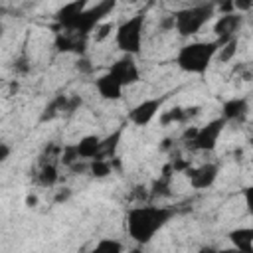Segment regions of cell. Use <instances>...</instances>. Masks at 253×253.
I'll return each instance as SVG.
<instances>
[{
	"instance_id": "obj_26",
	"label": "cell",
	"mask_w": 253,
	"mask_h": 253,
	"mask_svg": "<svg viewBox=\"0 0 253 253\" xmlns=\"http://www.w3.org/2000/svg\"><path fill=\"white\" fill-rule=\"evenodd\" d=\"M30 59L26 57V55H20V57H16L14 59V71L16 73H20V75H24V73H28L30 71Z\"/></svg>"
},
{
	"instance_id": "obj_21",
	"label": "cell",
	"mask_w": 253,
	"mask_h": 253,
	"mask_svg": "<svg viewBox=\"0 0 253 253\" xmlns=\"http://www.w3.org/2000/svg\"><path fill=\"white\" fill-rule=\"evenodd\" d=\"M123 132H125V125H121L119 128H115L111 134L103 136V144H101V158H115V156H117V150H119V144H121Z\"/></svg>"
},
{
	"instance_id": "obj_27",
	"label": "cell",
	"mask_w": 253,
	"mask_h": 253,
	"mask_svg": "<svg viewBox=\"0 0 253 253\" xmlns=\"http://www.w3.org/2000/svg\"><path fill=\"white\" fill-rule=\"evenodd\" d=\"M213 6H215V12L217 14H229V12H235L233 8V0H211Z\"/></svg>"
},
{
	"instance_id": "obj_33",
	"label": "cell",
	"mask_w": 253,
	"mask_h": 253,
	"mask_svg": "<svg viewBox=\"0 0 253 253\" xmlns=\"http://www.w3.org/2000/svg\"><path fill=\"white\" fill-rule=\"evenodd\" d=\"M36 204H38V198H36V196H28V198H26V206H30V208H34Z\"/></svg>"
},
{
	"instance_id": "obj_3",
	"label": "cell",
	"mask_w": 253,
	"mask_h": 253,
	"mask_svg": "<svg viewBox=\"0 0 253 253\" xmlns=\"http://www.w3.org/2000/svg\"><path fill=\"white\" fill-rule=\"evenodd\" d=\"M172 14H174V32L180 38H192V36H198L215 18L217 12L211 0H204V2L184 6Z\"/></svg>"
},
{
	"instance_id": "obj_30",
	"label": "cell",
	"mask_w": 253,
	"mask_h": 253,
	"mask_svg": "<svg viewBox=\"0 0 253 253\" xmlns=\"http://www.w3.org/2000/svg\"><path fill=\"white\" fill-rule=\"evenodd\" d=\"M233 8L235 12L247 14L249 10H253V0H233Z\"/></svg>"
},
{
	"instance_id": "obj_16",
	"label": "cell",
	"mask_w": 253,
	"mask_h": 253,
	"mask_svg": "<svg viewBox=\"0 0 253 253\" xmlns=\"http://www.w3.org/2000/svg\"><path fill=\"white\" fill-rule=\"evenodd\" d=\"M174 174L176 170L172 168V164L168 162L162 172L158 174V178L152 180V184L148 186V192H150V198H168L172 194V180H174Z\"/></svg>"
},
{
	"instance_id": "obj_23",
	"label": "cell",
	"mask_w": 253,
	"mask_h": 253,
	"mask_svg": "<svg viewBox=\"0 0 253 253\" xmlns=\"http://www.w3.org/2000/svg\"><path fill=\"white\" fill-rule=\"evenodd\" d=\"M237 47H239V38H231V40L219 43V49H217L215 59L219 63H229L237 55Z\"/></svg>"
},
{
	"instance_id": "obj_24",
	"label": "cell",
	"mask_w": 253,
	"mask_h": 253,
	"mask_svg": "<svg viewBox=\"0 0 253 253\" xmlns=\"http://www.w3.org/2000/svg\"><path fill=\"white\" fill-rule=\"evenodd\" d=\"M123 249H125V245L113 237H103L93 247V251H99V253H121Z\"/></svg>"
},
{
	"instance_id": "obj_29",
	"label": "cell",
	"mask_w": 253,
	"mask_h": 253,
	"mask_svg": "<svg viewBox=\"0 0 253 253\" xmlns=\"http://www.w3.org/2000/svg\"><path fill=\"white\" fill-rule=\"evenodd\" d=\"M75 69L81 71V73H91V71H93V63H91L85 55H79V57H77V63H75Z\"/></svg>"
},
{
	"instance_id": "obj_1",
	"label": "cell",
	"mask_w": 253,
	"mask_h": 253,
	"mask_svg": "<svg viewBox=\"0 0 253 253\" xmlns=\"http://www.w3.org/2000/svg\"><path fill=\"white\" fill-rule=\"evenodd\" d=\"M176 215L170 206H158L150 202H138L125 213V229L136 245H148L156 233H160Z\"/></svg>"
},
{
	"instance_id": "obj_15",
	"label": "cell",
	"mask_w": 253,
	"mask_h": 253,
	"mask_svg": "<svg viewBox=\"0 0 253 253\" xmlns=\"http://www.w3.org/2000/svg\"><path fill=\"white\" fill-rule=\"evenodd\" d=\"M221 117L233 125H243L249 117V101L247 97H231L221 103Z\"/></svg>"
},
{
	"instance_id": "obj_2",
	"label": "cell",
	"mask_w": 253,
	"mask_h": 253,
	"mask_svg": "<svg viewBox=\"0 0 253 253\" xmlns=\"http://www.w3.org/2000/svg\"><path fill=\"white\" fill-rule=\"evenodd\" d=\"M217 49H219V42L213 38V40H194V42H188L184 43L178 53H176V65L180 71L184 73H190V75H204L215 55H217Z\"/></svg>"
},
{
	"instance_id": "obj_9",
	"label": "cell",
	"mask_w": 253,
	"mask_h": 253,
	"mask_svg": "<svg viewBox=\"0 0 253 253\" xmlns=\"http://www.w3.org/2000/svg\"><path fill=\"white\" fill-rule=\"evenodd\" d=\"M89 43V36L77 34L73 30H57L53 38V47L59 53H73V55H85Z\"/></svg>"
},
{
	"instance_id": "obj_20",
	"label": "cell",
	"mask_w": 253,
	"mask_h": 253,
	"mask_svg": "<svg viewBox=\"0 0 253 253\" xmlns=\"http://www.w3.org/2000/svg\"><path fill=\"white\" fill-rule=\"evenodd\" d=\"M36 182L43 188H53L59 182L57 162H40V170L36 174Z\"/></svg>"
},
{
	"instance_id": "obj_14",
	"label": "cell",
	"mask_w": 253,
	"mask_h": 253,
	"mask_svg": "<svg viewBox=\"0 0 253 253\" xmlns=\"http://www.w3.org/2000/svg\"><path fill=\"white\" fill-rule=\"evenodd\" d=\"M93 85H95V91L99 93V97L103 101H119L123 97V91H125L123 83L109 69L105 73L97 75L95 81H93Z\"/></svg>"
},
{
	"instance_id": "obj_13",
	"label": "cell",
	"mask_w": 253,
	"mask_h": 253,
	"mask_svg": "<svg viewBox=\"0 0 253 253\" xmlns=\"http://www.w3.org/2000/svg\"><path fill=\"white\" fill-rule=\"evenodd\" d=\"M89 6V0H69L65 2L55 14H53V20H55V28L57 30H71L73 24L77 22V18L83 14V10Z\"/></svg>"
},
{
	"instance_id": "obj_19",
	"label": "cell",
	"mask_w": 253,
	"mask_h": 253,
	"mask_svg": "<svg viewBox=\"0 0 253 253\" xmlns=\"http://www.w3.org/2000/svg\"><path fill=\"white\" fill-rule=\"evenodd\" d=\"M227 239L229 243L239 249V251H245V253H251L253 251V225H247V227H235L227 233Z\"/></svg>"
},
{
	"instance_id": "obj_22",
	"label": "cell",
	"mask_w": 253,
	"mask_h": 253,
	"mask_svg": "<svg viewBox=\"0 0 253 253\" xmlns=\"http://www.w3.org/2000/svg\"><path fill=\"white\" fill-rule=\"evenodd\" d=\"M89 174L93 178H107L113 174V158H93L89 160Z\"/></svg>"
},
{
	"instance_id": "obj_5",
	"label": "cell",
	"mask_w": 253,
	"mask_h": 253,
	"mask_svg": "<svg viewBox=\"0 0 253 253\" xmlns=\"http://www.w3.org/2000/svg\"><path fill=\"white\" fill-rule=\"evenodd\" d=\"M119 0H97L93 6H87L83 10V14L77 18V22L73 24V32L83 34V36H93V32L97 30V26H101L107 16H111L117 8Z\"/></svg>"
},
{
	"instance_id": "obj_6",
	"label": "cell",
	"mask_w": 253,
	"mask_h": 253,
	"mask_svg": "<svg viewBox=\"0 0 253 253\" xmlns=\"http://www.w3.org/2000/svg\"><path fill=\"white\" fill-rule=\"evenodd\" d=\"M225 126H227V121L219 115V117L208 121L206 125L196 126L194 136H192L186 144H188L192 150H198V152H213L215 146H217V142H219L221 132L225 130Z\"/></svg>"
},
{
	"instance_id": "obj_17",
	"label": "cell",
	"mask_w": 253,
	"mask_h": 253,
	"mask_svg": "<svg viewBox=\"0 0 253 253\" xmlns=\"http://www.w3.org/2000/svg\"><path fill=\"white\" fill-rule=\"evenodd\" d=\"M200 111V107H172L168 111H160L158 115V123L162 126H170V125H182L188 119H192L196 113Z\"/></svg>"
},
{
	"instance_id": "obj_25",
	"label": "cell",
	"mask_w": 253,
	"mask_h": 253,
	"mask_svg": "<svg viewBox=\"0 0 253 253\" xmlns=\"http://www.w3.org/2000/svg\"><path fill=\"white\" fill-rule=\"evenodd\" d=\"M115 28H117L115 24H111V22H103L101 26H97V30L93 32V36H91V38H93L95 42H103L105 38H109V36H111V32L115 34Z\"/></svg>"
},
{
	"instance_id": "obj_8",
	"label": "cell",
	"mask_w": 253,
	"mask_h": 253,
	"mask_svg": "<svg viewBox=\"0 0 253 253\" xmlns=\"http://www.w3.org/2000/svg\"><path fill=\"white\" fill-rule=\"evenodd\" d=\"M81 105H83V101H81L79 95H55V97L43 107L40 121L45 123V121H53V119H57V117H69V115H73Z\"/></svg>"
},
{
	"instance_id": "obj_28",
	"label": "cell",
	"mask_w": 253,
	"mask_h": 253,
	"mask_svg": "<svg viewBox=\"0 0 253 253\" xmlns=\"http://www.w3.org/2000/svg\"><path fill=\"white\" fill-rule=\"evenodd\" d=\"M243 202H245V210L247 213L253 217V184L243 188Z\"/></svg>"
},
{
	"instance_id": "obj_32",
	"label": "cell",
	"mask_w": 253,
	"mask_h": 253,
	"mask_svg": "<svg viewBox=\"0 0 253 253\" xmlns=\"http://www.w3.org/2000/svg\"><path fill=\"white\" fill-rule=\"evenodd\" d=\"M8 156H10V146H8L6 142H2V144H0V160H2V162H6V160H8Z\"/></svg>"
},
{
	"instance_id": "obj_34",
	"label": "cell",
	"mask_w": 253,
	"mask_h": 253,
	"mask_svg": "<svg viewBox=\"0 0 253 253\" xmlns=\"http://www.w3.org/2000/svg\"><path fill=\"white\" fill-rule=\"evenodd\" d=\"M126 2H130V4H132V2H136V0H126Z\"/></svg>"
},
{
	"instance_id": "obj_10",
	"label": "cell",
	"mask_w": 253,
	"mask_h": 253,
	"mask_svg": "<svg viewBox=\"0 0 253 253\" xmlns=\"http://www.w3.org/2000/svg\"><path fill=\"white\" fill-rule=\"evenodd\" d=\"M219 176V164L217 162H204L198 166H190L186 170V178L190 188L194 190H208L215 184Z\"/></svg>"
},
{
	"instance_id": "obj_18",
	"label": "cell",
	"mask_w": 253,
	"mask_h": 253,
	"mask_svg": "<svg viewBox=\"0 0 253 253\" xmlns=\"http://www.w3.org/2000/svg\"><path fill=\"white\" fill-rule=\"evenodd\" d=\"M75 144H77L79 156H81L83 160L101 158V144H103V136H99V134H85V136H81Z\"/></svg>"
},
{
	"instance_id": "obj_11",
	"label": "cell",
	"mask_w": 253,
	"mask_h": 253,
	"mask_svg": "<svg viewBox=\"0 0 253 253\" xmlns=\"http://www.w3.org/2000/svg\"><path fill=\"white\" fill-rule=\"evenodd\" d=\"M134 57L136 55L123 53L119 59H115L109 65V71L123 83V87H132L140 81V69H138V63Z\"/></svg>"
},
{
	"instance_id": "obj_7",
	"label": "cell",
	"mask_w": 253,
	"mask_h": 253,
	"mask_svg": "<svg viewBox=\"0 0 253 253\" xmlns=\"http://www.w3.org/2000/svg\"><path fill=\"white\" fill-rule=\"evenodd\" d=\"M166 95H160V97H150V99H142L140 103H136L128 115H126V121L134 126H148L162 111L164 103H166Z\"/></svg>"
},
{
	"instance_id": "obj_35",
	"label": "cell",
	"mask_w": 253,
	"mask_h": 253,
	"mask_svg": "<svg viewBox=\"0 0 253 253\" xmlns=\"http://www.w3.org/2000/svg\"><path fill=\"white\" fill-rule=\"evenodd\" d=\"M251 162H253V156H251Z\"/></svg>"
},
{
	"instance_id": "obj_4",
	"label": "cell",
	"mask_w": 253,
	"mask_h": 253,
	"mask_svg": "<svg viewBox=\"0 0 253 253\" xmlns=\"http://www.w3.org/2000/svg\"><path fill=\"white\" fill-rule=\"evenodd\" d=\"M144 26H146V14L136 12L123 20L115 28V45L121 53L138 55L142 51L144 43Z\"/></svg>"
},
{
	"instance_id": "obj_31",
	"label": "cell",
	"mask_w": 253,
	"mask_h": 253,
	"mask_svg": "<svg viewBox=\"0 0 253 253\" xmlns=\"http://www.w3.org/2000/svg\"><path fill=\"white\" fill-rule=\"evenodd\" d=\"M69 198H71V190H69V188H61V190H57L53 202H55V204H61V202H67Z\"/></svg>"
},
{
	"instance_id": "obj_12",
	"label": "cell",
	"mask_w": 253,
	"mask_h": 253,
	"mask_svg": "<svg viewBox=\"0 0 253 253\" xmlns=\"http://www.w3.org/2000/svg\"><path fill=\"white\" fill-rule=\"evenodd\" d=\"M243 26V14L241 12H229V14H219L213 20V36L219 43L237 38L239 30Z\"/></svg>"
}]
</instances>
